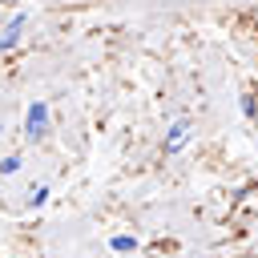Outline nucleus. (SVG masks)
<instances>
[{"label": "nucleus", "mask_w": 258, "mask_h": 258, "mask_svg": "<svg viewBox=\"0 0 258 258\" xmlns=\"http://www.w3.org/2000/svg\"><path fill=\"white\" fill-rule=\"evenodd\" d=\"M20 165H24V157H20V153H4V157H0V177H16V173H20Z\"/></svg>", "instance_id": "nucleus-6"}, {"label": "nucleus", "mask_w": 258, "mask_h": 258, "mask_svg": "<svg viewBox=\"0 0 258 258\" xmlns=\"http://www.w3.org/2000/svg\"><path fill=\"white\" fill-rule=\"evenodd\" d=\"M48 198H52V185H48V181H40V185H32V189H28V202H24V206H28V210H44V206H48Z\"/></svg>", "instance_id": "nucleus-5"}, {"label": "nucleus", "mask_w": 258, "mask_h": 258, "mask_svg": "<svg viewBox=\"0 0 258 258\" xmlns=\"http://www.w3.org/2000/svg\"><path fill=\"white\" fill-rule=\"evenodd\" d=\"M20 133H24V141H32V145L44 141V137L52 133V109H48V101H28Z\"/></svg>", "instance_id": "nucleus-1"}, {"label": "nucleus", "mask_w": 258, "mask_h": 258, "mask_svg": "<svg viewBox=\"0 0 258 258\" xmlns=\"http://www.w3.org/2000/svg\"><path fill=\"white\" fill-rule=\"evenodd\" d=\"M189 141H194V125H189V117H177V121L165 129V141H161V149H165V157H173V153H181Z\"/></svg>", "instance_id": "nucleus-2"}, {"label": "nucleus", "mask_w": 258, "mask_h": 258, "mask_svg": "<svg viewBox=\"0 0 258 258\" xmlns=\"http://www.w3.org/2000/svg\"><path fill=\"white\" fill-rule=\"evenodd\" d=\"M0 133H4V117H0Z\"/></svg>", "instance_id": "nucleus-8"}, {"label": "nucleus", "mask_w": 258, "mask_h": 258, "mask_svg": "<svg viewBox=\"0 0 258 258\" xmlns=\"http://www.w3.org/2000/svg\"><path fill=\"white\" fill-rule=\"evenodd\" d=\"M137 234H113L109 238V254H117V258H125V254H137Z\"/></svg>", "instance_id": "nucleus-4"}, {"label": "nucleus", "mask_w": 258, "mask_h": 258, "mask_svg": "<svg viewBox=\"0 0 258 258\" xmlns=\"http://www.w3.org/2000/svg\"><path fill=\"white\" fill-rule=\"evenodd\" d=\"M242 117L246 121H258V97L254 93H242Z\"/></svg>", "instance_id": "nucleus-7"}, {"label": "nucleus", "mask_w": 258, "mask_h": 258, "mask_svg": "<svg viewBox=\"0 0 258 258\" xmlns=\"http://www.w3.org/2000/svg\"><path fill=\"white\" fill-rule=\"evenodd\" d=\"M28 28V12H16L8 24H4V32H0V52H8V48H16L20 44V32Z\"/></svg>", "instance_id": "nucleus-3"}]
</instances>
